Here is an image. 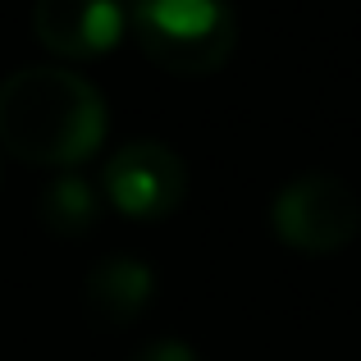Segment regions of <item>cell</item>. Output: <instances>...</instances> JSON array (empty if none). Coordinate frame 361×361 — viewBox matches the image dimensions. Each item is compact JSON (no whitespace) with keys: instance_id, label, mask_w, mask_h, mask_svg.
<instances>
[{"instance_id":"52a82bcc","label":"cell","mask_w":361,"mask_h":361,"mask_svg":"<svg viewBox=\"0 0 361 361\" xmlns=\"http://www.w3.org/2000/svg\"><path fill=\"white\" fill-rule=\"evenodd\" d=\"M97 211H101V197H97V188H92V178L73 174V169L55 174L51 183L42 188V197H37L42 229L55 233V238H82V233H92Z\"/></svg>"},{"instance_id":"277c9868","label":"cell","mask_w":361,"mask_h":361,"mask_svg":"<svg viewBox=\"0 0 361 361\" xmlns=\"http://www.w3.org/2000/svg\"><path fill=\"white\" fill-rule=\"evenodd\" d=\"M101 192L128 220H165L183 206L188 169L165 142H128L106 160Z\"/></svg>"},{"instance_id":"8992f818","label":"cell","mask_w":361,"mask_h":361,"mask_svg":"<svg viewBox=\"0 0 361 361\" xmlns=\"http://www.w3.org/2000/svg\"><path fill=\"white\" fill-rule=\"evenodd\" d=\"M156 298V274L137 256H106L87 270V316L106 329H123Z\"/></svg>"},{"instance_id":"3957f363","label":"cell","mask_w":361,"mask_h":361,"mask_svg":"<svg viewBox=\"0 0 361 361\" xmlns=\"http://www.w3.org/2000/svg\"><path fill=\"white\" fill-rule=\"evenodd\" d=\"M270 229L302 256H334L361 233V202L334 174H298L274 192Z\"/></svg>"},{"instance_id":"5b68a950","label":"cell","mask_w":361,"mask_h":361,"mask_svg":"<svg viewBox=\"0 0 361 361\" xmlns=\"http://www.w3.org/2000/svg\"><path fill=\"white\" fill-rule=\"evenodd\" d=\"M128 9L119 0H37L32 5V32L46 51L64 60H97L115 51Z\"/></svg>"},{"instance_id":"6da1fadb","label":"cell","mask_w":361,"mask_h":361,"mask_svg":"<svg viewBox=\"0 0 361 361\" xmlns=\"http://www.w3.org/2000/svg\"><path fill=\"white\" fill-rule=\"evenodd\" d=\"M106 97L69 69H14L0 82V147L27 165L73 169L106 142Z\"/></svg>"},{"instance_id":"7a4b0ae2","label":"cell","mask_w":361,"mask_h":361,"mask_svg":"<svg viewBox=\"0 0 361 361\" xmlns=\"http://www.w3.org/2000/svg\"><path fill=\"white\" fill-rule=\"evenodd\" d=\"M128 27L160 69L183 78L220 73L238 46V18L229 0H133Z\"/></svg>"},{"instance_id":"ba28073f","label":"cell","mask_w":361,"mask_h":361,"mask_svg":"<svg viewBox=\"0 0 361 361\" xmlns=\"http://www.w3.org/2000/svg\"><path fill=\"white\" fill-rule=\"evenodd\" d=\"M128 361H197V353L183 343V338H156V343L137 348Z\"/></svg>"}]
</instances>
